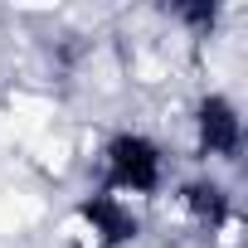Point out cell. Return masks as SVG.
I'll return each mask as SVG.
<instances>
[{"instance_id": "6da1fadb", "label": "cell", "mask_w": 248, "mask_h": 248, "mask_svg": "<svg viewBox=\"0 0 248 248\" xmlns=\"http://www.w3.org/2000/svg\"><path fill=\"white\" fill-rule=\"evenodd\" d=\"M68 156H73V146H68V137H34V161H39V170H54V175H63L68 170Z\"/></svg>"}]
</instances>
